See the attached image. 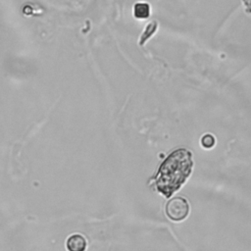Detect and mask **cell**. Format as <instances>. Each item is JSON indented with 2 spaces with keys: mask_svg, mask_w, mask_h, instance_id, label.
Masks as SVG:
<instances>
[{
  "mask_svg": "<svg viewBox=\"0 0 251 251\" xmlns=\"http://www.w3.org/2000/svg\"><path fill=\"white\" fill-rule=\"evenodd\" d=\"M68 251H85L87 242L81 234H72L68 237L66 243Z\"/></svg>",
  "mask_w": 251,
  "mask_h": 251,
  "instance_id": "obj_3",
  "label": "cell"
},
{
  "mask_svg": "<svg viewBox=\"0 0 251 251\" xmlns=\"http://www.w3.org/2000/svg\"><path fill=\"white\" fill-rule=\"evenodd\" d=\"M192 167L191 152L185 148L176 149L164 160L157 172V190L165 197H171L189 177Z\"/></svg>",
  "mask_w": 251,
  "mask_h": 251,
  "instance_id": "obj_1",
  "label": "cell"
},
{
  "mask_svg": "<svg viewBox=\"0 0 251 251\" xmlns=\"http://www.w3.org/2000/svg\"><path fill=\"white\" fill-rule=\"evenodd\" d=\"M133 14L137 19H146L150 14V7L147 3H136L134 5Z\"/></svg>",
  "mask_w": 251,
  "mask_h": 251,
  "instance_id": "obj_4",
  "label": "cell"
},
{
  "mask_svg": "<svg viewBox=\"0 0 251 251\" xmlns=\"http://www.w3.org/2000/svg\"><path fill=\"white\" fill-rule=\"evenodd\" d=\"M166 213L172 221H182L189 213V204L186 199L182 197H175L167 203Z\"/></svg>",
  "mask_w": 251,
  "mask_h": 251,
  "instance_id": "obj_2",
  "label": "cell"
},
{
  "mask_svg": "<svg viewBox=\"0 0 251 251\" xmlns=\"http://www.w3.org/2000/svg\"><path fill=\"white\" fill-rule=\"evenodd\" d=\"M201 143H202V146L209 149L215 145V137L211 134H206L202 137Z\"/></svg>",
  "mask_w": 251,
  "mask_h": 251,
  "instance_id": "obj_6",
  "label": "cell"
},
{
  "mask_svg": "<svg viewBox=\"0 0 251 251\" xmlns=\"http://www.w3.org/2000/svg\"><path fill=\"white\" fill-rule=\"evenodd\" d=\"M158 27V23L156 21H153L152 23H150L146 27L144 32L142 33V35L140 36V40H139V45H143L157 30Z\"/></svg>",
  "mask_w": 251,
  "mask_h": 251,
  "instance_id": "obj_5",
  "label": "cell"
}]
</instances>
